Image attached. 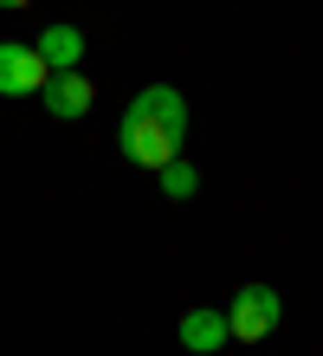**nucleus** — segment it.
I'll return each instance as SVG.
<instances>
[{"instance_id":"nucleus-6","label":"nucleus","mask_w":323,"mask_h":356,"mask_svg":"<svg viewBox=\"0 0 323 356\" xmlns=\"http://www.w3.org/2000/svg\"><path fill=\"white\" fill-rule=\"evenodd\" d=\"M181 343L201 350V356H213V350L226 343V311H201V305H194L188 318H181Z\"/></svg>"},{"instance_id":"nucleus-8","label":"nucleus","mask_w":323,"mask_h":356,"mask_svg":"<svg viewBox=\"0 0 323 356\" xmlns=\"http://www.w3.org/2000/svg\"><path fill=\"white\" fill-rule=\"evenodd\" d=\"M0 7H7V13H13V7H26V0H0Z\"/></svg>"},{"instance_id":"nucleus-2","label":"nucleus","mask_w":323,"mask_h":356,"mask_svg":"<svg viewBox=\"0 0 323 356\" xmlns=\"http://www.w3.org/2000/svg\"><path fill=\"white\" fill-rule=\"evenodd\" d=\"M278 318H285V305H278L272 285H240V291H233V305H226V337L258 343V337H272V330H278Z\"/></svg>"},{"instance_id":"nucleus-4","label":"nucleus","mask_w":323,"mask_h":356,"mask_svg":"<svg viewBox=\"0 0 323 356\" xmlns=\"http://www.w3.org/2000/svg\"><path fill=\"white\" fill-rule=\"evenodd\" d=\"M39 97H46V111H52V117H65V123L84 117V111L97 104V91H91V78H84V72H52Z\"/></svg>"},{"instance_id":"nucleus-1","label":"nucleus","mask_w":323,"mask_h":356,"mask_svg":"<svg viewBox=\"0 0 323 356\" xmlns=\"http://www.w3.org/2000/svg\"><path fill=\"white\" fill-rule=\"evenodd\" d=\"M117 149L136 169H168L188 149V97L175 85H142L117 117Z\"/></svg>"},{"instance_id":"nucleus-5","label":"nucleus","mask_w":323,"mask_h":356,"mask_svg":"<svg viewBox=\"0 0 323 356\" xmlns=\"http://www.w3.org/2000/svg\"><path fill=\"white\" fill-rule=\"evenodd\" d=\"M33 52H39V65H46V72H78L84 33H78V26H46V33L33 39Z\"/></svg>"},{"instance_id":"nucleus-3","label":"nucleus","mask_w":323,"mask_h":356,"mask_svg":"<svg viewBox=\"0 0 323 356\" xmlns=\"http://www.w3.org/2000/svg\"><path fill=\"white\" fill-rule=\"evenodd\" d=\"M46 65H39V52H33V39H0V91L7 97H33V91H46Z\"/></svg>"},{"instance_id":"nucleus-7","label":"nucleus","mask_w":323,"mask_h":356,"mask_svg":"<svg viewBox=\"0 0 323 356\" xmlns=\"http://www.w3.org/2000/svg\"><path fill=\"white\" fill-rule=\"evenodd\" d=\"M156 181H162V195H168V201H194V188H201V169H194L188 156H175L168 169H156Z\"/></svg>"}]
</instances>
